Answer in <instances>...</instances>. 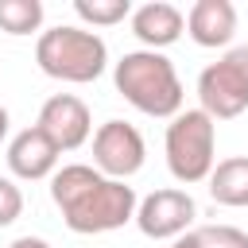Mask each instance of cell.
Segmentation results:
<instances>
[{
  "mask_svg": "<svg viewBox=\"0 0 248 248\" xmlns=\"http://www.w3.org/2000/svg\"><path fill=\"white\" fill-rule=\"evenodd\" d=\"M209 198L217 205H229V209H244L248 205V155H232V159H221L213 167Z\"/></svg>",
  "mask_w": 248,
  "mask_h": 248,
  "instance_id": "7c38bea8",
  "label": "cell"
},
{
  "mask_svg": "<svg viewBox=\"0 0 248 248\" xmlns=\"http://www.w3.org/2000/svg\"><path fill=\"white\" fill-rule=\"evenodd\" d=\"M198 232L205 248H248V232H240L236 225H202Z\"/></svg>",
  "mask_w": 248,
  "mask_h": 248,
  "instance_id": "9a60e30c",
  "label": "cell"
},
{
  "mask_svg": "<svg viewBox=\"0 0 248 248\" xmlns=\"http://www.w3.org/2000/svg\"><path fill=\"white\" fill-rule=\"evenodd\" d=\"M39 27H43V4L39 0H0V31L31 35Z\"/></svg>",
  "mask_w": 248,
  "mask_h": 248,
  "instance_id": "4fadbf2b",
  "label": "cell"
},
{
  "mask_svg": "<svg viewBox=\"0 0 248 248\" xmlns=\"http://www.w3.org/2000/svg\"><path fill=\"white\" fill-rule=\"evenodd\" d=\"M186 27V16L167 4V0H151V4H140L132 12V35L143 43V50H163L170 46Z\"/></svg>",
  "mask_w": 248,
  "mask_h": 248,
  "instance_id": "8fae6325",
  "label": "cell"
},
{
  "mask_svg": "<svg viewBox=\"0 0 248 248\" xmlns=\"http://www.w3.org/2000/svg\"><path fill=\"white\" fill-rule=\"evenodd\" d=\"M186 35L198 46H229L236 35V8L229 0H198L186 12Z\"/></svg>",
  "mask_w": 248,
  "mask_h": 248,
  "instance_id": "30bf717a",
  "label": "cell"
},
{
  "mask_svg": "<svg viewBox=\"0 0 248 248\" xmlns=\"http://www.w3.org/2000/svg\"><path fill=\"white\" fill-rule=\"evenodd\" d=\"M19 213H23V194H19V186L0 174V229H8L12 221H19Z\"/></svg>",
  "mask_w": 248,
  "mask_h": 248,
  "instance_id": "2e32d148",
  "label": "cell"
},
{
  "mask_svg": "<svg viewBox=\"0 0 248 248\" xmlns=\"http://www.w3.org/2000/svg\"><path fill=\"white\" fill-rule=\"evenodd\" d=\"M198 101L213 120H232L248 108V46L225 50L198 74Z\"/></svg>",
  "mask_w": 248,
  "mask_h": 248,
  "instance_id": "5b68a950",
  "label": "cell"
},
{
  "mask_svg": "<svg viewBox=\"0 0 248 248\" xmlns=\"http://www.w3.org/2000/svg\"><path fill=\"white\" fill-rule=\"evenodd\" d=\"M167 167L178 182L194 186V182H209L213 174V147H217V120L202 108H186L167 124Z\"/></svg>",
  "mask_w": 248,
  "mask_h": 248,
  "instance_id": "277c9868",
  "label": "cell"
},
{
  "mask_svg": "<svg viewBox=\"0 0 248 248\" xmlns=\"http://www.w3.org/2000/svg\"><path fill=\"white\" fill-rule=\"evenodd\" d=\"M8 124H12V116H8V108L0 105V143H4V136H8Z\"/></svg>",
  "mask_w": 248,
  "mask_h": 248,
  "instance_id": "d6986e66",
  "label": "cell"
},
{
  "mask_svg": "<svg viewBox=\"0 0 248 248\" xmlns=\"http://www.w3.org/2000/svg\"><path fill=\"white\" fill-rule=\"evenodd\" d=\"M170 248H205V240H202L198 229H190V232H182L178 240H170Z\"/></svg>",
  "mask_w": 248,
  "mask_h": 248,
  "instance_id": "e0dca14e",
  "label": "cell"
},
{
  "mask_svg": "<svg viewBox=\"0 0 248 248\" xmlns=\"http://www.w3.org/2000/svg\"><path fill=\"white\" fill-rule=\"evenodd\" d=\"M194 217H198L194 198L186 190H174V186H163V190L147 194L136 209V225L151 240H178L182 232H190Z\"/></svg>",
  "mask_w": 248,
  "mask_h": 248,
  "instance_id": "52a82bcc",
  "label": "cell"
},
{
  "mask_svg": "<svg viewBox=\"0 0 248 248\" xmlns=\"http://www.w3.org/2000/svg\"><path fill=\"white\" fill-rule=\"evenodd\" d=\"M35 62L46 78H58V81H74V85H85V81H97L108 66V46L97 31H85V27H50L39 35L35 43Z\"/></svg>",
  "mask_w": 248,
  "mask_h": 248,
  "instance_id": "3957f363",
  "label": "cell"
},
{
  "mask_svg": "<svg viewBox=\"0 0 248 248\" xmlns=\"http://www.w3.org/2000/svg\"><path fill=\"white\" fill-rule=\"evenodd\" d=\"M147 159V143L143 136L136 132V124L128 120H105L97 132H93V167L105 174V178H132Z\"/></svg>",
  "mask_w": 248,
  "mask_h": 248,
  "instance_id": "8992f818",
  "label": "cell"
},
{
  "mask_svg": "<svg viewBox=\"0 0 248 248\" xmlns=\"http://www.w3.org/2000/svg\"><path fill=\"white\" fill-rule=\"evenodd\" d=\"M35 128L46 132L58 151H74V147H81V143L89 140L93 116H89V105H85L81 97H74V93H54V97L43 101Z\"/></svg>",
  "mask_w": 248,
  "mask_h": 248,
  "instance_id": "ba28073f",
  "label": "cell"
},
{
  "mask_svg": "<svg viewBox=\"0 0 248 248\" xmlns=\"http://www.w3.org/2000/svg\"><path fill=\"white\" fill-rule=\"evenodd\" d=\"M58 147L50 143L46 132H39L35 124L16 132L12 143H8V170L23 182H39V178H54L58 170Z\"/></svg>",
  "mask_w": 248,
  "mask_h": 248,
  "instance_id": "9c48e42d",
  "label": "cell"
},
{
  "mask_svg": "<svg viewBox=\"0 0 248 248\" xmlns=\"http://www.w3.org/2000/svg\"><path fill=\"white\" fill-rule=\"evenodd\" d=\"M50 202L58 205L62 221L70 232L93 236V232H112L136 221L140 198L128 182L105 178L97 167L85 163H66L50 178Z\"/></svg>",
  "mask_w": 248,
  "mask_h": 248,
  "instance_id": "6da1fadb",
  "label": "cell"
},
{
  "mask_svg": "<svg viewBox=\"0 0 248 248\" xmlns=\"http://www.w3.org/2000/svg\"><path fill=\"white\" fill-rule=\"evenodd\" d=\"M116 93L140 108L143 116H178L182 112V81L174 74V62L159 50H128L112 66Z\"/></svg>",
  "mask_w": 248,
  "mask_h": 248,
  "instance_id": "7a4b0ae2",
  "label": "cell"
},
{
  "mask_svg": "<svg viewBox=\"0 0 248 248\" xmlns=\"http://www.w3.org/2000/svg\"><path fill=\"white\" fill-rule=\"evenodd\" d=\"M8 248H50V244H46L43 236H16Z\"/></svg>",
  "mask_w": 248,
  "mask_h": 248,
  "instance_id": "ac0fdd59",
  "label": "cell"
},
{
  "mask_svg": "<svg viewBox=\"0 0 248 248\" xmlns=\"http://www.w3.org/2000/svg\"><path fill=\"white\" fill-rule=\"evenodd\" d=\"M78 19L93 23V27H112L120 19H132V4L128 0H74Z\"/></svg>",
  "mask_w": 248,
  "mask_h": 248,
  "instance_id": "5bb4252c",
  "label": "cell"
}]
</instances>
